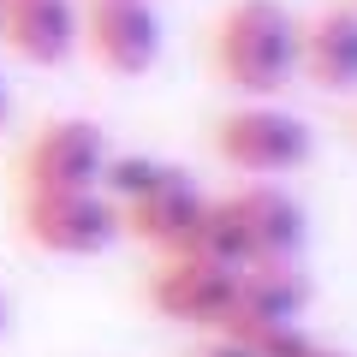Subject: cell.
I'll list each match as a JSON object with an SVG mask.
<instances>
[{"label":"cell","instance_id":"cell-1","mask_svg":"<svg viewBox=\"0 0 357 357\" xmlns=\"http://www.w3.org/2000/svg\"><path fill=\"white\" fill-rule=\"evenodd\" d=\"M215 77L238 102H274L298 77V18L280 0H232L208 30Z\"/></svg>","mask_w":357,"mask_h":357},{"label":"cell","instance_id":"cell-2","mask_svg":"<svg viewBox=\"0 0 357 357\" xmlns=\"http://www.w3.org/2000/svg\"><path fill=\"white\" fill-rule=\"evenodd\" d=\"M215 155L244 178H286L310 167L316 155V131L280 102H238L215 119Z\"/></svg>","mask_w":357,"mask_h":357},{"label":"cell","instance_id":"cell-3","mask_svg":"<svg viewBox=\"0 0 357 357\" xmlns=\"http://www.w3.org/2000/svg\"><path fill=\"white\" fill-rule=\"evenodd\" d=\"M18 232L24 244H36L42 256H102L114 250L119 232V208L102 191H36L18 203Z\"/></svg>","mask_w":357,"mask_h":357},{"label":"cell","instance_id":"cell-4","mask_svg":"<svg viewBox=\"0 0 357 357\" xmlns=\"http://www.w3.org/2000/svg\"><path fill=\"white\" fill-rule=\"evenodd\" d=\"M107 131L96 119H48L36 126V137L18 155V191H102V167H107Z\"/></svg>","mask_w":357,"mask_h":357},{"label":"cell","instance_id":"cell-5","mask_svg":"<svg viewBox=\"0 0 357 357\" xmlns=\"http://www.w3.org/2000/svg\"><path fill=\"white\" fill-rule=\"evenodd\" d=\"M77 48L114 77H143L161 60V13L149 0H84Z\"/></svg>","mask_w":357,"mask_h":357},{"label":"cell","instance_id":"cell-6","mask_svg":"<svg viewBox=\"0 0 357 357\" xmlns=\"http://www.w3.org/2000/svg\"><path fill=\"white\" fill-rule=\"evenodd\" d=\"M232 298H238V268L208 262V256H161L149 274V304L197 333H215L232 316Z\"/></svg>","mask_w":357,"mask_h":357},{"label":"cell","instance_id":"cell-7","mask_svg":"<svg viewBox=\"0 0 357 357\" xmlns=\"http://www.w3.org/2000/svg\"><path fill=\"white\" fill-rule=\"evenodd\" d=\"M232 215V227H238L244 238V262H298V250H304L310 238V215L304 203H298L286 185H274V178H250V185H238L232 197H220Z\"/></svg>","mask_w":357,"mask_h":357},{"label":"cell","instance_id":"cell-8","mask_svg":"<svg viewBox=\"0 0 357 357\" xmlns=\"http://www.w3.org/2000/svg\"><path fill=\"white\" fill-rule=\"evenodd\" d=\"M203 215H208V197L197 191V178L185 167H173L155 191H143L137 203L119 208V232L149 244L155 256H185L191 238H197V227H203Z\"/></svg>","mask_w":357,"mask_h":357},{"label":"cell","instance_id":"cell-9","mask_svg":"<svg viewBox=\"0 0 357 357\" xmlns=\"http://www.w3.org/2000/svg\"><path fill=\"white\" fill-rule=\"evenodd\" d=\"M0 48L54 72L77 54V0H0Z\"/></svg>","mask_w":357,"mask_h":357},{"label":"cell","instance_id":"cell-10","mask_svg":"<svg viewBox=\"0 0 357 357\" xmlns=\"http://www.w3.org/2000/svg\"><path fill=\"white\" fill-rule=\"evenodd\" d=\"M298 77L328 96L357 89V6H321L316 18H298Z\"/></svg>","mask_w":357,"mask_h":357},{"label":"cell","instance_id":"cell-11","mask_svg":"<svg viewBox=\"0 0 357 357\" xmlns=\"http://www.w3.org/2000/svg\"><path fill=\"white\" fill-rule=\"evenodd\" d=\"M310 310V274L298 262H244L238 298L220 328H274V321H304Z\"/></svg>","mask_w":357,"mask_h":357},{"label":"cell","instance_id":"cell-12","mask_svg":"<svg viewBox=\"0 0 357 357\" xmlns=\"http://www.w3.org/2000/svg\"><path fill=\"white\" fill-rule=\"evenodd\" d=\"M167 173H173V161H155V155H107V167H102V197H107L114 208H126V203H137L143 191H155Z\"/></svg>","mask_w":357,"mask_h":357},{"label":"cell","instance_id":"cell-13","mask_svg":"<svg viewBox=\"0 0 357 357\" xmlns=\"http://www.w3.org/2000/svg\"><path fill=\"white\" fill-rule=\"evenodd\" d=\"M197 357H256V351L238 340V333H203V351Z\"/></svg>","mask_w":357,"mask_h":357},{"label":"cell","instance_id":"cell-14","mask_svg":"<svg viewBox=\"0 0 357 357\" xmlns=\"http://www.w3.org/2000/svg\"><path fill=\"white\" fill-rule=\"evenodd\" d=\"M304 357H357V351H340V345H321V340H310V351Z\"/></svg>","mask_w":357,"mask_h":357},{"label":"cell","instance_id":"cell-15","mask_svg":"<svg viewBox=\"0 0 357 357\" xmlns=\"http://www.w3.org/2000/svg\"><path fill=\"white\" fill-rule=\"evenodd\" d=\"M6 119H13V89H6V77H0V131H6Z\"/></svg>","mask_w":357,"mask_h":357},{"label":"cell","instance_id":"cell-16","mask_svg":"<svg viewBox=\"0 0 357 357\" xmlns=\"http://www.w3.org/2000/svg\"><path fill=\"white\" fill-rule=\"evenodd\" d=\"M0 333H6V298H0Z\"/></svg>","mask_w":357,"mask_h":357},{"label":"cell","instance_id":"cell-17","mask_svg":"<svg viewBox=\"0 0 357 357\" xmlns=\"http://www.w3.org/2000/svg\"><path fill=\"white\" fill-rule=\"evenodd\" d=\"M351 6H357V0H351Z\"/></svg>","mask_w":357,"mask_h":357}]
</instances>
